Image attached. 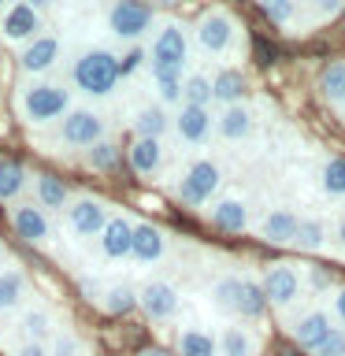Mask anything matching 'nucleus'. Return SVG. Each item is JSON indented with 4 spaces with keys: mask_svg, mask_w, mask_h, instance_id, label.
I'll return each instance as SVG.
<instances>
[{
    "mask_svg": "<svg viewBox=\"0 0 345 356\" xmlns=\"http://www.w3.org/2000/svg\"><path fill=\"white\" fill-rule=\"evenodd\" d=\"M19 115L30 122V127H49V122L63 119L71 111V89L63 82H49V78H33V82L19 86L15 97Z\"/></svg>",
    "mask_w": 345,
    "mask_h": 356,
    "instance_id": "nucleus-1",
    "label": "nucleus"
},
{
    "mask_svg": "<svg viewBox=\"0 0 345 356\" xmlns=\"http://www.w3.org/2000/svg\"><path fill=\"white\" fill-rule=\"evenodd\" d=\"M74 86L89 97H108L119 82V60L104 49H86L71 67Z\"/></svg>",
    "mask_w": 345,
    "mask_h": 356,
    "instance_id": "nucleus-2",
    "label": "nucleus"
},
{
    "mask_svg": "<svg viewBox=\"0 0 345 356\" xmlns=\"http://www.w3.org/2000/svg\"><path fill=\"white\" fill-rule=\"evenodd\" d=\"M186 60H189V41H186V30L178 26V22H167V26L156 30L152 49H149V63H152V71H171V74H182Z\"/></svg>",
    "mask_w": 345,
    "mask_h": 356,
    "instance_id": "nucleus-3",
    "label": "nucleus"
},
{
    "mask_svg": "<svg viewBox=\"0 0 345 356\" xmlns=\"http://www.w3.org/2000/svg\"><path fill=\"white\" fill-rule=\"evenodd\" d=\"M45 33V15L41 8L33 4H8L4 15H0V38L11 41V44H30L33 38H41Z\"/></svg>",
    "mask_w": 345,
    "mask_h": 356,
    "instance_id": "nucleus-4",
    "label": "nucleus"
},
{
    "mask_svg": "<svg viewBox=\"0 0 345 356\" xmlns=\"http://www.w3.org/2000/svg\"><path fill=\"white\" fill-rule=\"evenodd\" d=\"M219 182H223L219 163L216 160H197V163L186 167L182 182H178V197H182V204L197 208V204H204V200H211V193L219 189Z\"/></svg>",
    "mask_w": 345,
    "mask_h": 356,
    "instance_id": "nucleus-5",
    "label": "nucleus"
},
{
    "mask_svg": "<svg viewBox=\"0 0 345 356\" xmlns=\"http://www.w3.org/2000/svg\"><path fill=\"white\" fill-rule=\"evenodd\" d=\"M60 141L71 149H93L97 141H104V119L89 108H71L60 122Z\"/></svg>",
    "mask_w": 345,
    "mask_h": 356,
    "instance_id": "nucleus-6",
    "label": "nucleus"
},
{
    "mask_svg": "<svg viewBox=\"0 0 345 356\" xmlns=\"http://www.w3.org/2000/svg\"><path fill=\"white\" fill-rule=\"evenodd\" d=\"M152 26V8L138 4V0H115L108 8V30L119 41H138L145 30Z\"/></svg>",
    "mask_w": 345,
    "mask_h": 356,
    "instance_id": "nucleus-7",
    "label": "nucleus"
},
{
    "mask_svg": "<svg viewBox=\"0 0 345 356\" xmlns=\"http://www.w3.org/2000/svg\"><path fill=\"white\" fill-rule=\"evenodd\" d=\"M108 204L97 197H74L71 204H67V227L71 234L78 238H100V230L108 227Z\"/></svg>",
    "mask_w": 345,
    "mask_h": 356,
    "instance_id": "nucleus-8",
    "label": "nucleus"
},
{
    "mask_svg": "<svg viewBox=\"0 0 345 356\" xmlns=\"http://www.w3.org/2000/svg\"><path fill=\"white\" fill-rule=\"evenodd\" d=\"M60 52H63L60 38H56V33H41V38H33L30 44H22V49H19V71L22 74L52 71L56 60H60Z\"/></svg>",
    "mask_w": 345,
    "mask_h": 356,
    "instance_id": "nucleus-9",
    "label": "nucleus"
},
{
    "mask_svg": "<svg viewBox=\"0 0 345 356\" xmlns=\"http://www.w3.org/2000/svg\"><path fill=\"white\" fill-rule=\"evenodd\" d=\"M138 305L145 308V316L149 319H175L178 312V289L171 282H160V278H152V282H145L138 289Z\"/></svg>",
    "mask_w": 345,
    "mask_h": 356,
    "instance_id": "nucleus-10",
    "label": "nucleus"
},
{
    "mask_svg": "<svg viewBox=\"0 0 345 356\" xmlns=\"http://www.w3.org/2000/svg\"><path fill=\"white\" fill-rule=\"evenodd\" d=\"M11 227H15V234L22 241H30V245H45L52 238L49 216H45L38 204H30V200H22V204L11 208Z\"/></svg>",
    "mask_w": 345,
    "mask_h": 356,
    "instance_id": "nucleus-11",
    "label": "nucleus"
},
{
    "mask_svg": "<svg viewBox=\"0 0 345 356\" xmlns=\"http://www.w3.org/2000/svg\"><path fill=\"white\" fill-rule=\"evenodd\" d=\"M264 297H267V305H278V308L294 305L300 297V275L289 264H275L264 275Z\"/></svg>",
    "mask_w": 345,
    "mask_h": 356,
    "instance_id": "nucleus-12",
    "label": "nucleus"
},
{
    "mask_svg": "<svg viewBox=\"0 0 345 356\" xmlns=\"http://www.w3.org/2000/svg\"><path fill=\"white\" fill-rule=\"evenodd\" d=\"M197 41H200V49L211 52V56L227 52L230 41H234V22L227 19V11H208V15H200Z\"/></svg>",
    "mask_w": 345,
    "mask_h": 356,
    "instance_id": "nucleus-13",
    "label": "nucleus"
},
{
    "mask_svg": "<svg viewBox=\"0 0 345 356\" xmlns=\"http://www.w3.org/2000/svg\"><path fill=\"white\" fill-rule=\"evenodd\" d=\"M134 245V222L127 216H111L108 227L100 230V249H104L108 260H127Z\"/></svg>",
    "mask_w": 345,
    "mask_h": 356,
    "instance_id": "nucleus-14",
    "label": "nucleus"
},
{
    "mask_svg": "<svg viewBox=\"0 0 345 356\" xmlns=\"http://www.w3.org/2000/svg\"><path fill=\"white\" fill-rule=\"evenodd\" d=\"M167 249V238L160 227H152V222H134V245H130V256L138 264H156Z\"/></svg>",
    "mask_w": 345,
    "mask_h": 356,
    "instance_id": "nucleus-15",
    "label": "nucleus"
},
{
    "mask_svg": "<svg viewBox=\"0 0 345 356\" xmlns=\"http://www.w3.org/2000/svg\"><path fill=\"white\" fill-rule=\"evenodd\" d=\"M175 130H178V138L189 141V145L208 141V134H211V111H208V108L182 104V111L175 115Z\"/></svg>",
    "mask_w": 345,
    "mask_h": 356,
    "instance_id": "nucleus-16",
    "label": "nucleus"
},
{
    "mask_svg": "<svg viewBox=\"0 0 345 356\" xmlns=\"http://www.w3.org/2000/svg\"><path fill=\"white\" fill-rule=\"evenodd\" d=\"M33 197H38L41 211H63L71 204V193H67L63 178H56V175H33Z\"/></svg>",
    "mask_w": 345,
    "mask_h": 356,
    "instance_id": "nucleus-17",
    "label": "nucleus"
},
{
    "mask_svg": "<svg viewBox=\"0 0 345 356\" xmlns=\"http://www.w3.org/2000/svg\"><path fill=\"white\" fill-rule=\"evenodd\" d=\"M330 330H334V327H330V319L323 316V312H308V316H300V323L294 327V338L305 345V349L316 353V345L327 341V334H330Z\"/></svg>",
    "mask_w": 345,
    "mask_h": 356,
    "instance_id": "nucleus-18",
    "label": "nucleus"
},
{
    "mask_svg": "<svg viewBox=\"0 0 345 356\" xmlns=\"http://www.w3.org/2000/svg\"><path fill=\"white\" fill-rule=\"evenodd\" d=\"M216 127L227 141H241V138H249V130H252V111L241 108V104H230V108H223Z\"/></svg>",
    "mask_w": 345,
    "mask_h": 356,
    "instance_id": "nucleus-19",
    "label": "nucleus"
},
{
    "mask_svg": "<svg viewBox=\"0 0 345 356\" xmlns=\"http://www.w3.org/2000/svg\"><path fill=\"white\" fill-rule=\"evenodd\" d=\"M211 222H216L219 230H227V234H241L245 227H249V211H245L241 200L227 197V200H219V204L211 208Z\"/></svg>",
    "mask_w": 345,
    "mask_h": 356,
    "instance_id": "nucleus-20",
    "label": "nucleus"
},
{
    "mask_svg": "<svg viewBox=\"0 0 345 356\" xmlns=\"http://www.w3.org/2000/svg\"><path fill=\"white\" fill-rule=\"evenodd\" d=\"M160 163H163V149H160V141H149V138H138L130 145V167L138 175H156L160 171Z\"/></svg>",
    "mask_w": 345,
    "mask_h": 356,
    "instance_id": "nucleus-21",
    "label": "nucleus"
},
{
    "mask_svg": "<svg viewBox=\"0 0 345 356\" xmlns=\"http://www.w3.org/2000/svg\"><path fill=\"white\" fill-rule=\"evenodd\" d=\"M297 227H300V219L294 216V211L278 208V211H271V216L264 219V238H267V241H275V245L297 241Z\"/></svg>",
    "mask_w": 345,
    "mask_h": 356,
    "instance_id": "nucleus-22",
    "label": "nucleus"
},
{
    "mask_svg": "<svg viewBox=\"0 0 345 356\" xmlns=\"http://www.w3.org/2000/svg\"><path fill=\"white\" fill-rule=\"evenodd\" d=\"M26 300V275L15 267H0V312H11Z\"/></svg>",
    "mask_w": 345,
    "mask_h": 356,
    "instance_id": "nucleus-23",
    "label": "nucleus"
},
{
    "mask_svg": "<svg viewBox=\"0 0 345 356\" xmlns=\"http://www.w3.org/2000/svg\"><path fill=\"white\" fill-rule=\"evenodd\" d=\"M245 93V78L241 71H219L216 78H211V100H219V104H238Z\"/></svg>",
    "mask_w": 345,
    "mask_h": 356,
    "instance_id": "nucleus-24",
    "label": "nucleus"
},
{
    "mask_svg": "<svg viewBox=\"0 0 345 356\" xmlns=\"http://www.w3.org/2000/svg\"><path fill=\"white\" fill-rule=\"evenodd\" d=\"M167 111L160 104H149L138 111V119H134V130H138V138H149V141H160V134L167 130Z\"/></svg>",
    "mask_w": 345,
    "mask_h": 356,
    "instance_id": "nucleus-25",
    "label": "nucleus"
},
{
    "mask_svg": "<svg viewBox=\"0 0 345 356\" xmlns=\"http://www.w3.org/2000/svg\"><path fill=\"white\" fill-rule=\"evenodd\" d=\"M264 308H267V297H264V286H256L252 278H241V289H238V316L245 319H256V316H264Z\"/></svg>",
    "mask_w": 345,
    "mask_h": 356,
    "instance_id": "nucleus-26",
    "label": "nucleus"
},
{
    "mask_svg": "<svg viewBox=\"0 0 345 356\" xmlns=\"http://www.w3.org/2000/svg\"><path fill=\"white\" fill-rule=\"evenodd\" d=\"M22 334H26V341H38L45 345V338H52V312L49 308H30L26 316H22Z\"/></svg>",
    "mask_w": 345,
    "mask_h": 356,
    "instance_id": "nucleus-27",
    "label": "nucleus"
},
{
    "mask_svg": "<svg viewBox=\"0 0 345 356\" xmlns=\"http://www.w3.org/2000/svg\"><path fill=\"white\" fill-rule=\"evenodd\" d=\"M100 305H104V312H111V316H127V312L138 308V293H134L130 286L115 282V286H108V289H104Z\"/></svg>",
    "mask_w": 345,
    "mask_h": 356,
    "instance_id": "nucleus-28",
    "label": "nucleus"
},
{
    "mask_svg": "<svg viewBox=\"0 0 345 356\" xmlns=\"http://www.w3.org/2000/svg\"><path fill=\"white\" fill-rule=\"evenodd\" d=\"M26 186V171L11 160H0V200H15Z\"/></svg>",
    "mask_w": 345,
    "mask_h": 356,
    "instance_id": "nucleus-29",
    "label": "nucleus"
},
{
    "mask_svg": "<svg viewBox=\"0 0 345 356\" xmlns=\"http://www.w3.org/2000/svg\"><path fill=\"white\" fill-rule=\"evenodd\" d=\"M178 353L182 356H216V341L204 330H182L178 334Z\"/></svg>",
    "mask_w": 345,
    "mask_h": 356,
    "instance_id": "nucleus-30",
    "label": "nucleus"
},
{
    "mask_svg": "<svg viewBox=\"0 0 345 356\" xmlns=\"http://www.w3.org/2000/svg\"><path fill=\"white\" fill-rule=\"evenodd\" d=\"M182 100L193 108H208L211 104V78H204V74L182 78Z\"/></svg>",
    "mask_w": 345,
    "mask_h": 356,
    "instance_id": "nucleus-31",
    "label": "nucleus"
},
{
    "mask_svg": "<svg viewBox=\"0 0 345 356\" xmlns=\"http://www.w3.org/2000/svg\"><path fill=\"white\" fill-rule=\"evenodd\" d=\"M319 89H323V97L327 100H345V63H327L323 67V74H319Z\"/></svg>",
    "mask_w": 345,
    "mask_h": 356,
    "instance_id": "nucleus-32",
    "label": "nucleus"
},
{
    "mask_svg": "<svg viewBox=\"0 0 345 356\" xmlns=\"http://www.w3.org/2000/svg\"><path fill=\"white\" fill-rule=\"evenodd\" d=\"M86 163L93 167V171H111V167L119 163V149L104 138V141H97L93 149H86Z\"/></svg>",
    "mask_w": 345,
    "mask_h": 356,
    "instance_id": "nucleus-33",
    "label": "nucleus"
},
{
    "mask_svg": "<svg viewBox=\"0 0 345 356\" xmlns=\"http://www.w3.org/2000/svg\"><path fill=\"white\" fill-rule=\"evenodd\" d=\"M86 353V345H82V338H78L74 330H56L52 334V341H49V356H82Z\"/></svg>",
    "mask_w": 345,
    "mask_h": 356,
    "instance_id": "nucleus-34",
    "label": "nucleus"
},
{
    "mask_svg": "<svg viewBox=\"0 0 345 356\" xmlns=\"http://www.w3.org/2000/svg\"><path fill=\"white\" fill-rule=\"evenodd\" d=\"M319 182H323V189H327V193L345 197V160H342V156H338V160H327V163H323Z\"/></svg>",
    "mask_w": 345,
    "mask_h": 356,
    "instance_id": "nucleus-35",
    "label": "nucleus"
},
{
    "mask_svg": "<svg viewBox=\"0 0 345 356\" xmlns=\"http://www.w3.org/2000/svg\"><path fill=\"white\" fill-rule=\"evenodd\" d=\"M219 349H223V356H252V338L241 327H230V330H223Z\"/></svg>",
    "mask_w": 345,
    "mask_h": 356,
    "instance_id": "nucleus-36",
    "label": "nucleus"
},
{
    "mask_svg": "<svg viewBox=\"0 0 345 356\" xmlns=\"http://www.w3.org/2000/svg\"><path fill=\"white\" fill-rule=\"evenodd\" d=\"M152 78H156V93H160L163 104H175V100H182V74L152 71Z\"/></svg>",
    "mask_w": 345,
    "mask_h": 356,
    "instance_id": "nucleus-37",
    "label": "nucleus"
},
{
    "mask_svg": "<svg viewBox=\"0 0 345 356\" xmlns=\"http://www.w3.org/2000/svg\"><path fill=\"white\" fill-rule=\"evenodd\" d=\"M238 289H241V278H238V275H227V278H219V282H216L211 297H216L219 308L234 312V308H238Z\"/></svg>",
    "mask_w": 345,
    "mask_h": 356,
    "instance_id": "nucleus-38",
    "label": "nucleus"
},
{
    "mask_svg": "<svg viewBox=\"0 0 345 356\" xmlns=\"http://www.w3.org/2000/svg\"><path fill=\"white\" fill-rule=\"evenodd\" d=\"M297 245H300L305 252L323 249V222H319V219H300V227H297Z\"/></svg>",
    "mask_w": 345,
    "mask_h": 356,
    "instance_id": "nucleus-39",
    "label": "nucleus"
},
{
    "mask_svg": "<svg viewBox=\"0 0 345 356\" xmlns=\"http://www.w3.org/2000/svg\"><path fill=\"white\" fill-rule=\"evenodd\" d=\"M260 15H267L271 22H278V26H286V22L297 15V4H260Z\"/></svg>",
    "mask_w": 345,
    "mask_h": 356,
    "instance_id": "nucleus-40",
    "label": "nucleus"
},
{
    "mask_svg": "<svg viewBox=\"0 0 345 356\" xmlns=\"http://www.w3.org/2000/svg\"><path fill=\"white\" fill-rule=\"evenodd\" d=\"M316 356H345V334L342 330H330L327 341L316 345Z\"/></svg>",
    "mask_w": 345,
    "mask_h": 356,
    "instance_id": "nucleus-41",
    "label": "nucleus"
},
{
    "mask_svg": "<svg viewBox=\"0 0 345 356\" xmlns=\"http://www.w3.org/2000/svg\"><path fill=\"white\" fill-rule=\"evenodd\" d=\"M11 356H49V345H38V341H22Z\"/></svg>",
    "mask_w": 345,
    "mask_h": 356,
    "instance_id": "nucleus-42",
    "label": "nucleus"
},
{
    "mask_svg": "<svg viewBox=\"0 0 345 356\" xmlns=\"http://www.w3.org/2000/svg\"><path fill=\"white\" fill-rule=\"evenodd\" d=\"M82 293H86V300H100V297H104V289H100L97 282H89V278H82Z\"/></svg>",
    "mask_w": 345,
    "mask_h": 356,
    "instance_id": "nucleus-43",
    "label": "nucleus"
},
{
    "mask_svg": "<svg viewBox=\"0 0 345 356\" xmlns=\"http://www.w3.org/2000/svg\"><path fill=\"white\" fill-rule=\"evenodd\" d=\"M334 312H338V319L345 323V289H338V297H334Z\"/></svg>",
    "mask_w": 345,
    "mask_h": 356,
    "instance_id": "nucleus-44",
    "label": "nucleus"
},
{
    "mask_svg": "<svg viewBox=\"0 0 345 356\" xmlns=\"http://www.w3.org/2000/svg\"><path fill=\"white\" fill-rule=\"evenodd\" d=\"M141 356H171V353H167V349H145Z\"/></svg>",
    "mask_w": 345,
    "mask_h": 356,
    "instance_id": "nucleus-45",
    "label": "nucleus"
},
{
    "mask_svg": "<svg viewBox=\"0 0 345 356\" xmlns=\"http://www.w3.org/2000/svg\"><path fill=\"white\" fill-rule=\"evenodd\" d=\"M338 234H342V245H345V219H342V227H338Z\"/></svg>",
    "mask_w": 345,
    "mask_h": 356,
    "instance_id": "nucleus-46",
    "label": "nucleus"
},
{
    "mask_svg": "<svg viewBox=\"0 0 345 356\" xmlns=\"http://www.w3.org/2000/svg\"><path fill=\"white\" fill-rule=\"evenodd\" d=\"M4 256H8V252H4V245H0V264H4Z\"/></svg>",
    "mask_w": 345,
    "mask_h": 356,
    "instance_id": "nucleus-47",
    "label": "nucleus"
},
{
    "mask_svg": "<svg viewBox=\"0 0 345 356\" xmlns=\"http://www.w3.org/2000/svg\"><path fill=\"white\" fill-rule=\"evenodd\" d=\"M286 356H300V353H286Z\"/></svg>",
    "mask_w": 345,
    "mask_h": 356,
    "instance_id": "nucleus-48",
    "label": "nucleus"
}]
</instances>
